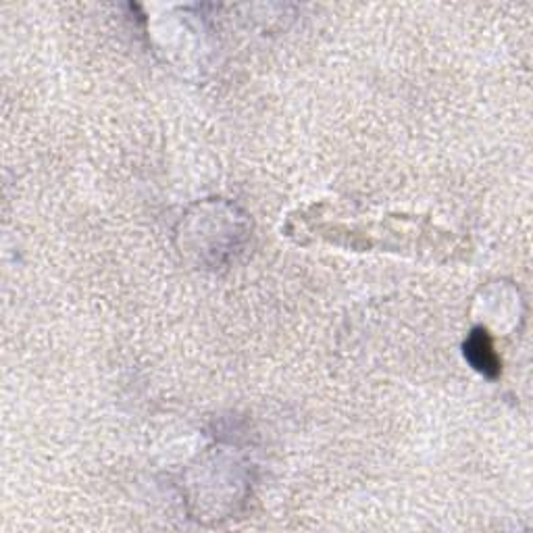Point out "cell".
Segmentation results:
<instances>
[{"mask_svg": "<svg viewBox=\"0 0 533 533\" xmlns=\"http://www.w3.org/2000/svg\"><path fill=\"white\" fill-rule=\"evenodd\" d=\"M465 359L473 365L475 371L486 375L488 379H496L500 375V359L494 350L492 338L484 327H477L469 334L465 342Z\"/></svg>", "mask_w": 533, "mask_h": 533, "instance_id": "6da1fadb", "label": "cell"}]
</instances>
